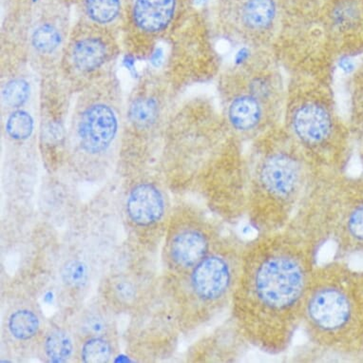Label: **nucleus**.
I'll list each match as a JSON object with an SVG mask.
<instances>
[{
	"label": "nucleus",
	"mask_w": 363,
	"mask_h": 363,
	"mask_svg": "<svg viewBox=\"0 0 363 363\" xmlns=\"http://www.w3.org/2000/svg\"><path fill=\"white\" fill-rule=\"evenodd\" d=\"M320 251L291 228L245 241L230 312L251 349L278 357L292 347Z\"/></svg>",
	"instance_id": "obj_1"
},
{
	"label": "nucleus",
	"mask_w": 363,
	"mask_h": 363,
	"mask_svg": "<svg viewBox=\"0 0 363 363\" xmlns=\"http://www.w3.org/2000/svg\"><path fill=\"white\" fill-rule=\"evenodd\" d=\"M245 220L256 234L291 223L319 172L284 125L247 144Z\"/></svg>",
	"instance_id": "obj_2"
},
{
	"label": "nucleus",
	"mask_w": 363,
	"mask_h": 363,
	"mask_svg": "<svg viewBox=\"0 0 363 363\" xmlns=\"http://www.w3.org/2000/svg\"><path fill=\"white\" fill-rule=\"evenodd\" d=\"M301 332L320 356H362L363 270L340 259L318 262L307 287Z\"/></svg>",
	"instance_id": "obj_3"
},
{
	"label": "nucleus",
	"mask_w": 363,
	"mask_h": 363,
	"mask_svg": "<svg viewBox=\"0 0 363 363\" xmlns=\"http://www.w3.org/2000/svg\"><path fill=\"white\" fill-rule=\"evenodd\" d=\"M242 50L216 83L226 124L247 145L283 125L289 77L271 50Z\"/></svg>",
	"instance_id": "obj_4"
},
{
	"label": "nucleus",
	"mask_w": 363,
	"mask_h": 363,
	"mask_svg": "<svg viewBox=\"0 0 363 363\" xmlns=\"http://www.w3.org/2000/svg\"><path fill=\"white\" fill-rule=\"evenodd\" d=\"M342 122L329 80L289 77L283 125L320 173L342 172Z\"/></svg>",
	"instance_id": "obj_5"
},
{
	"label": "nucleus",
	"mask_w": 363,
	"mask_h": 363,
	"mask_svg": "<svg viewBox=\"0 0 363 363\" xmlns=\"http://www.w3.org/2000/svg\"><path fill=\"white\" fill-rule=\"evenodd\" d=\"M125 99L116 72L74 96L67 147L89 159L104 157L122 143Z\"/></svg>",
	"instance_id": "obj_6"
},
{
	"label": "nucleus",
	"mask_w": 363,
	"mask_h": 363,
	"mask_svg": "<svg viewBox=\"0 0 363 363\" xmlns=\"http://www.w3.org/2000/svg\"><path fill=\"white\" fill-rule=\"evenodd\" d=\"M150 62V68L160 72L178 94L216 79L223 65L214 35L198 26L174 28Z\"/></svg>",
	"instance_id": "obj_7"
},
{
	"label": "nucleus",
	"mask_w": 363,
	"mask_h": 363,
	"mask_svg": "<svg viewBox=\"0 0 363 363\" xmlns=\"http://www.w3.org/2000/svg\"><path fill=\"white\" fill-rule=\"evenodd\" d=\"M122 51L119 33L83 21L69 33L58 72L77 96L114 74Z\"/></svg>",
	"instance_id": "obj_8"
},
{
	"label": "nucleus",
	"mask_w": 363,
	"mask_h": 363,
	"mask_svg": "<svg viewBox=\"0 0 363 363\" xmlns=\"http://www.w3.org/2000/svg\"><path fill=\"white\" fill-rule=\"evenodd\" d=\"M178 96L157 69L142 72L125 99L122 144L146 150L163 141Z\"/></svg>",
	"instance_id": "obj_9"
},
{
	"label": "nucleus",
	"mask_w": 363,
	"mask_h": 363,
	"mask_svg": "<svg viewBox=\"0 0 363 363\" xmlns=\"http://www.w3.org/2000/svg\"><path fill=\"white\" fill-rule=\"evenodd\" d=\"M245 242L236 233L223 236L212 252L189 271V291L203 310L230 309Z\"/></svg>",
	"instance_id": "obj_10"
},
{
	"label": "nucleus",
	"mask_w": 363,
	"mask_h": 363,
	"mask_svg": "<svg viewBox=\"0 0 363 363\" xmlns=\"http://www.w3.org/2000/svg\"><path fill=\"white\" fill-rule=\"evenodd\" d=\"M38 80L36 139L42 155L52 162L66 150L75 94L58 72L43 75Z\"/></svg>",
	"instance_id": "obj_11"
},
{
	"label": "nucleus",
	"mask_w": 363,
	"mask_h": 363,
	"mask_svg": "<svg viewBox=\"0 0 363 363\" xmlns=\"http://www.w3.org/2000/svg\"><path fill=\"white\" fill-rule=\"evenodd\" d=\"M325 222L337 251L363 252V192L354 189L351 182L329 203Z\"/></svg>",
	"instance_id": "obj_12"
},
{
	"label": "nucleus",
	"mask_w": 363,
	"mask_h": 363,
	"mask_svg": "<svg viewBox=\"0 0 363 363\" xmlns=\"http://www.w3.org/2000/svg\"><path fill=\"white\" fill-rule=\"evenodd\" d=\"M71 30L60 16H42L30 24L28 58L38 77L58 72Z\"/></svg>",
	"instance_id": "obj_13"
},
{
	"label": "nucleus",
	"mask_w": 363,
	"mask_h": 363,
	"mask_svg": "<svg viewBox=\"0 0 363 363\" xmlns=\"http://www.w3.org/2000/svg\"><path fill=\"white\" fill-rule=\"evenodd\" d=\"M220 240L215 242L213 233L206 225L188 223L182 226L170 240V259L178 269L191 270L212 252Z\"/></svg>",
	"instance_id": "obj_14"
},
{
	"label": "nucleus",
	"mask_w": 363,
	"mask_h": 363,
	"mask_svg": "<svg viewBox=\"0 0 363 363\" xmlns=\"http://www.w3.org/2000/svg\"><path fill=\"white\" fill-rule=\"evenodd\" d=\"M164 208L163 194L150 182H140L128 194V215L135 225L149 226L159 222L164 216Z\"/></svg>",
	"instance_id": "obj_15"
},
{
	"label": "nucleus",
	"mask_w": 363,
	"mask_h": 363,
	"mask_svg": "<svg viewBox=\"0 0 363 363\" xmlns=\"http://www.w3.org/2000/svg\"><path fill=\"white\" fill-rule=\"evenodd\" d=\"M30 68L1 72V113L35 104L38 86L33 82Z\"/></svg>",
	"instance_id": "obj_16"
},
{
	"label": "nucleus",
	"mask_w": 363,
	"mask_h": 363,
	"mask_svg": "<svg viewBox=\"0 0 363 363\" xmlns=\"http://www.w3.org/2000/svg\"><path fill=\"white\" fill-rule=\"evenodd\" d=\"M1 130L2 135L8 141L26 142L38 136L36 103L28 107L1 113Z\"/></svg>",
	"instance_id": "obj_17"
},
{
	"label": "nucleus",
	"mask_w": 363,
	"mask_h": 363,
	"mask_svg": "<svg viewBox=\"0 0 363 363\" xmlns=\"http://www.w3.org/2000/svg\"><path fill=\"white\" fill-rule=\"evenodd\" d=\"M122 0H84L85 21L117 33H119L117 24L122 16Z\"/></svg>",
	"instance_id": "obj_18"
},
{
	"label": "nucleus",
	"mask_w": 363,
	"mask_h": 363,
	"mask_svg": "<svg viewBox=\"0 0 363 363\" xmlns=\"http://www.w3.org/2000/svg\"><path fill=\"white\" fill-rule=\"evenodd\" d=\"M39 325L38 315L29 310H18L9 319L11 334L19 340H28L35 337Z\"/></svg>",
	"instance_id": "obj_19"
},
{
	"label": "nucleus",
	"mask_w": 363,
	"mask_h": 363,
	"mask_svg": "<svg viewBox=\"0 0 363 363\" xmlns=\"http://www.w3.org/2000/svg\"><path fill=\"white\" fill-rule=\"evenodd\" d=\"M44 349L52 362H65L72 353L71 337L62 330L52 331L45 340Z\"/></svg>",
	"instance_id": "obj_20"
},
{
	"label": "nucleus",
	"mask_w": 363,
	"mask_h": 363,
	"mask_svg": "<svg viewBox=\"0 0 363 363\" xmlns=\"http://www.w3.org/2000/svg\"><path fill=\"white\" fill-rule=\"evenodd\" d=\"M111 348L110 343L101 337L89 340L82 348V359L86 363H105L110 360Z\"/></svg>",
	"instance_id": "obj_21"
},
{
	"label": "nucleus",
	"mask_w": 363,
	"mask_h": 363,
	"mask_svg": "<svg viewBox=\"0 0 363 363\" xmlns=\"http://www.w3.org/2000/svg\"><path fill=\"white\" fill-rule=\"evenodd\" d=\"M61 277L68 286L82 287L89 280V271L86 265L78 259L67 262L61 269Z\"/></svg>",
	"instance_id": "obj_22"
},
{
	"label": "nucleus",
	"mask_w": 363,
	"mask_h": 363,
	"mask_svg": "<svg viewBox=\"0 0 363 363\" xmlns=\"http://www.w3.org/2000/svg\"><path fill=\"white\" fill-rule=\"evenodd\" d=\"M114 291L117 297L125 303H131L135 298V287L130 281H118L114 286Z\"/></svg>",
	"instance_id": "obj_23"
},
{
	"label": "nucleus",
	"mask_w": 363,
	"mask_h": 363,
	"mask_svg": "<svg viewBox=\"0 0 363 363\" xmlns=\"http://www.w3.org/2000/svg\"><path fill=\"white\" fill-rule=\"evenodd\" d=\"M89 328L94 332H100L104 329V325H103L101 320H99V319H94L91 323H89Z\"/></svg>",
	"instance_id": "obj_24"
}]
</instances>
